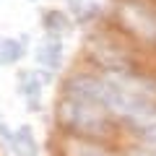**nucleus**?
Returning a JSON list of instances; mask_svg holds the SVG:
<instances>
[{"label": "nucleus", "instance_id": "1", "mask_svg": "<svg viewBox=\"0 0 156 156\" xmlns=\"http://www.w3.org/2000/svg\"><path fill=\"white\" fill-rule=\"evenodd\" d=\"M57 120L70 135L81 138H104L109 133L112 115L99 99L96 76L76 73L65 81L62 96L57 101Z\"/></svg>", "mask_w": 156, "mask_h": 156}, {"label": "nucleus", "instance_id": "2", "mask_svg": "<svg viewBox=\"0 0 156 156\" xmlns=\"http://www.w3.org/2000/svg\"><path fill=\"white\" fill-rule=\"evenodd\" d=\"M117 16L138 39L156 44V5L151 0H122L117 5Z\"/></svg>", "mask_w": 156, "mask_h": 156}, {"label": "nucleus", "instance_id": "3", "mask_svg": "<svg viewBox=\"0 0 156 156\" xmlns=\"http://www.w3.org/2000/svg\"><path fill=\"white\" fill-rule=\"evenodd\" d=\"M34 57H37V70L42 73V78L50 83L52 76H55L62 68V62H65V39L55 37V34H44V39L39 42Z\"/></svg>", "mask_w": 156, "mask_h": 156}, {"label": "nucleus", "instance_id": "4", "mask_svg": "<svg viewBox=\"0 0 156 156\" xmlns=\"http://www.w3.org/2000/svg\"><path fill=\"white\" fill-rule=\"evenodd\" d=\"M44 86L47 81L42 78V73L39 70H21L16 78V89H18V96L23 99V104H26V109L31 112H39L42 109V99H44Z\"/></svg>", "mask_w": 156, "mask_h": 156}, {"label": "nucleus", "instance_id": "5", "mask_svg": "<svg viewBox=\"0 0 156 156\" xmlns=\"http://www.w3.org/2000/svg\"><path fill=\"white\" fill-rule=\"evenodd\" d=\"M0 135L3 140H8V151L13 156H37L39 154V143H37V135L29 125H18L16 130L0 125Z\"/></svg>", "mask_w": 156, "mask_h": 156}, {"label": "nucleus", "instance_id": "6", "mask_svg": "<svg viewBox=\"0 0 156 156\" xmlns=\"http://www.w3.org/2000/svg\"><path fill=\"white\" fill-rule=\"evenodd\" d=\"M65 156H115L112 151H107L96 138H81L73 135L65 143Z\"/></svg>", "mask_w": 156, "mask_h": 156}, {"label": "nucleus", "instance_id": "7", "mask_svg": "<svg viewBox=\"0 0 156 156\" xmlns=\"http://www.w3.org/2000/svg\"><path fill=\"white\" fill-rule=\"evenodd\" d=\"M26 55L23 37H0V65H16Z\"/></svg>", "mask_w": 156, "mask_h": 156}, {"label": "nucleus", "instance_id": "8", "mask_svg": "<svg viewBox=\"0 0 156 156\" xmlns=\"http://www.w3.org/2000/svg\"><path fill=\"white\" fill-rule=\"evenodd\" d=\"M42 26L44 34H55V37H65V31L73 26V16L62 11H47L42 16Z\"/></svg>", "mask_w": 156, "mask_h": 156}, {"label": "nucleus", "instance_id": "9", "mask_svg": "<svg viewBox=\"0 0 156 156\" xmlns=\"http://www.w3.org/2000/svg\"><path fill=\"white\" fill-rule=\"evenodd\" d=\"M96 13H99V5H96V3H89V0H78V3H73L70 16H73V21L83 23V21H94Z\"/></svg>", "mask_w": 156, "mask_h": 156}, {"label": "nucleus", "instance_id": "10", "mask_svg": "<svg viewBox=\"0 0 156 156\" xmlns=\"http://www.w3.org/2000/svg\"><path fill=\"white\" fill-rule=\"evenodd\" d=\"M140 135H143V140H146V146H148V151H154V154H156V125H154V128H148L146 133H140Z\"/></svg>", "mask_w": 156, "mask_h": 156}, {"label": "nucleus", "instance_id": "11", "mask_svg": "<svg viewBox=\"0 0 156 156\" xmlns=\"http://www.w3.org/2000/svg\"><path fill=\"white\" fill-rule=\"evenodd\" d=\"M133 156H156L154 151H138V154H133Z\"/></svg>", "mask_w": 156, "mask_h": 156}]
</instances>
